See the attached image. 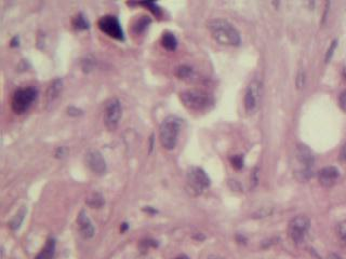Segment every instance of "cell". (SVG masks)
I'll use <instances>...</instances> for the list:
<instances>
[{
	"label": "cell",
	"mask_w": 346,
	"mask_h": 259,
	"mask_svg": "<svg viewBox=\"0 0 346 259\" xmlns=\"http://www.w3.org/2000/svg\"><path fill=\"white\" fill-rule=\"evenodd\" d=\"M150 19L148 16H141V18H138L137 21H135V23L132 25V30L135 34L137 35H141L143 32L147 29L148 25L150 24Z\"/></svg>",
	"instance_id": "15"
},
{
	"label": "cell",
	"mask_w": 346,
	"mask_h": 259,
	"mask_svg": "<svg viewBox=\"0 0 346 259\" xmlns=\"http://www.w3.org/2000/svg\"><path fill=\"white\" fill-rule=\"evenodd\" d=\"M193 75V69L188 66H181V67L177 68V76L182 79L189 78Z\"/></svg>",
	"instance_id": "22"
},
{
	"label": "cell",
	"mask_w": 346,
	"mask_h": 259,
	"mask_svg": "<svg viewBox=\"0 0 346 259\" xmlns=\"http://www.w3.org/2000/svg\"><path fill=\"white\" fill-rule=\"evenodd\" d=\"M98 26L100 30L110 38L122 41L125 39L124 30L121 29V24L115 15H104L98 21Z\"/></svg>",
	"instance_id": "9"
},
{
	"label": "cell",
	"mask_w": 346,
	"mask_h": 259,
	"mask_svg": "<svg viewBox=\"0 0 346 259\" xmlns=\"http://www.w3.org/2000/svg\"><path fill=\"white\" fill-rule=\"evenodd\" d=\"M343 76H344V78L346 79V66L343 68Z\"/></svg>",
	"instance_id": "35"
},
{
	"label": "cell",
	"mask_w": 346,
	"mask_h": 259,
	"mask_svg": "<svg viewBox=\"0 0 346 259\" xmlns=\"http://www.w3.org/2000/svg\"><path fill=\"white\" fill-rule=\"evenodd\" d=\"M339 105L344 113H346V91H343L339 96Z\"/></svg>",
	"instance_id": "27"
},
{
	"label": "cell",
	"mask_w": 346,
	"mask_h": 259,
	"mask_svg": "<svg viewBox=\"0 0 346 259\" xmlns=\"http://www.w3.org/2000/svg\"><path fill=\"white\" fill-rule=\"evenodd\" d=\"M187 186L193 195H200L210 186V178L203 169L193 167L187 172Z\"/></svg>",
	"instance_id": "6"
},
{
	"label": "cell",
	"mask_w": 346,
	"mask_h": 259,
	"mask_svg": "<svg viewBox=\"0 0 346 259\" xmlns=\"http://www.w3.org/2000/svg\"><path fill=\"white\" fill-rule=\"evenodd\" d=\"M243 157L242 155H236L231 158V163L236 170H241L243 167Z\"/></svg>",
	"instance_id": "23"
},
{
	"label": "cell",
	"mask_w": 346,
	"mask_h": 259,
	"mask_svg": "<svg viewBox=\"0 0 346 259\" xmlns=\"http://www.w3.org/2000/svg\"><path fill=\"white\" fill-rule=\"evenodd\" d=\"M174 259H189L187 256H185V255H181V256H177V257H175Z\"/></svg>",
	"instance_id": "34"
},
{
	"label": "cell",
	"mask_w": 346,
	"mask_h": 259,
	"mask_svg": "<svg viewBox=\"0 0 346 259\" xmlns=\"http://www.w3.org/2000/svg\"><path fill=\"white\" fill-rule=\"evenodd\" d=\"M77 223H78V227H79L80 234L83 236V238L85 239L92 238L94 234V228L90 218L88 217L86 212L81 211L79 213L77 218Z\"/></svg>",
	"instance_id": "13"
},
{
	"label": "cell",
	"mask_w": 346,
	"mask_h": 259,
	"mask_svg": "<svg viewBox=\"0 0 346 259\" xmlns=\"http://www.w3.org/2000/svg\"><path fill=\"white\" fill-rule=\"evenodd\" d=\"M338 233L341 240L346 242V220H343L342 223H340L338 226Z\"/></svg>",
	"instance_id": "24"
},
{
	"label": "cell",
	"mask_w": 346,
	"mask_h": 259,
	"mask_svg": "<svg viewBox=\"0 0 346 259\" xmlns=\"http://www.w3.org/2000/svg\"><path fill=\"white\" fill-rule=\"evenodd\" d=\"M63 87V82L61 79H54L50 84L46 92V105H51L59 97Z\"/></svg>",
	"instance_id": "14"
},
{
	"label": "cell",
	"mask_w": 346,
	"mask_h": 259,
	"mask_svg": "<svg viewBox=\"0 0 346 259\" xmlns=\"http://www.w3.org/2000/svg\"><path fill=\"white\" fill-rule=\"evenodd\" d=\"M72 26H74L77 30H86L89 29V22L85 15L79 13L72 20Z\"/></svg>",
	"instance_id": "19"
},
{
	"label": "cell",
	"mask_w": 346,
	"mask_h": 259,
	"mask_svg": "<svg viewBox=\"0 0 346 259\" xmlns=\"http://www.w3.org/2000/svg\"><path fill=\"white\" fill-rule=\"evenodd\" d=\"M212 259H223V258H212Z\"/></svg>",
	"instance_id": "36"
},
{
	"label": "cell",
	"mask_w": 346,
	"mask_h": 259,
	"mask_svg": "<svg viewBox=\"0 0 346 259\" xmlns=\"http://www.w3.org/2000/svg\"><path fill=\"white\" fill-rule=\"evenodd\" d=\"M128 229V224H122L121 225V232H125V231Z\"/></svg>",
	"instance_id": "32"
},
{
	"label": "cell",
	"mask_w": 346,
	"mask_h": 259,
	"mask_svg": "<svg viewBox=\"0 0 346 259\" xmlns=\"http://www.w3.org/2000/svg\"><path fill=\"white\" fill-rule=\"evenodd\" d=\"M262 91L263 86L259 79H253L250 82L244 95V107L247 113L253 114L255 110H258L262 98Z\"/></svg>",
	"instance_id": "8"
},
{
	"label": "cell",
	"mask_w": 346,
	"mask_h": 259,
	"mask_svg": "<svg viewBox=\"0 0 346 259\" xmlns=\"http://www.w3.org/2000/svg\"><path fill=\"white\" fill-rule=\"evenodd\" d=\"M11 46L12 47H18L19 46V38L18 37H14L12 41H11Z\"/></svg>",
	"instance_id": "31"
},
{
	"label": "cell",
	"mask_w": 346,
	"mask_h": 259,
	"mask_svg": "<svg viewBox=\"0 0 346 259\" xmlns=\"http://www.w3.org/2000/svg\"><path fill=\"white\" fill-rule=\"evenodd\" d=\"M25 214H26L25 207H22L20 211L18 212V214L15 215L14 218L11 220V223H10L11 229H12V230H18L21 227V225H22V223H23V220H24Z\"/></svg>",
	"instance_id": "20"
},
{
	"label": "cell",
	"mask_w": 346,
	"mask_h": 259,
	"mask_svg": "<svg viewBox=\"0 0 346 259\" xmlns=\"http://www.w3.org/2000/svg\"><path fill=\"white\" fill-rule=\"evenodd\" d=\"M340 158H341L343 161H346V144L342 148L341 153H340Z\"/></svg>",
	"instance_id": "30"
},
{
	"label": "cell",
	"mask_w": 346,
	"mask_h": 259,
	"mask_svg": "<svg viewBox=\"0 0 346 259\" xmlns=\"http://www.w3.org/2000/svg\"><path fill=\"white\" fill-rule=\"evenodd\" d=\"M86 203L91 208H100L104 205L105 200L101 194H99V192H93L91 196H89L87 198Z\"/></svg>",
	"instance_id": "18"
},
{
	"label": "cell",
	"mask_w": 346,
	"mask_h": 259,
	"mask_svg": "<svg viewBox=\"0 0 346 259\" xmlns=\"http://www.w3.org/2000/svg\"><path fill=\"white\" fill-rule=\"evenodd\" d=\"M86 163L91 172L96 175H104L106 173V162L103 156L98 150H89L86 155Z\"/></svg>",
	"instance_id": "11"
},
{
	"label": "cell",
	"mask_w": 346,
	"mask_h": 259,
	"mask_svg": "<svg viewBox=\"0 0 346 259\" xmlns=\"http://www.w3.org/2000/svg\"><path fill=\"white\" fill-rule=\"evenodd\" d=\"M138 4H141V5H144V7H146L147 9H149L152 12L156 15V16H159L161 14V9L158 7L157 4H156L155 2L153 1H143V2H138Z\"/></svg>",
	"instance_id": "21"
},
{
	"label": "cell",
	"mask_w": 346,
	"mask_h": 259,
	"mask_svg": "<svg viewBox=\"0 0 346 259\" xmlns=\"http://www.w3.org/2000/svg\"><path fill=\"white\" fill-rule=\"evenodd\" d=\"M339 170L336 167H326L319 171L318 173V180L322 187L330 188L337 183L339 178Z\"/></svg>",
	"instance_id": "12"
},
{
	"label": "cell",
	"mask_w": 346,
	"mask_h": 259,
	"mask_svg": "<svg viewBox=\"0 0 346 259\" xmlns=\"http://www.w3.org/2000/svg\"><path fill=\"white\" fill-rule=\"evenodd\" d=\"M315 157L310 148L303 144L297 146L294 150V174L301 181L309 180L312 176Z\"/></svg>",
	"instance_id": "2"
},
{
	"label": "cell",
	"mask_w": 346,
	"mask_h": 259,
	"mask_svg": "<svg viewBox=\"0 0 346 259\" xmlns=\"http://www.w3.org/2000/svg\"><path fill=\"white\" fill-rule=\"evenodd\" d=\"M328 259H341V258H340L338 255H336V254H332V255H330V256H329L328 257Z\"/></svg>",
	"instance_id": "33"
},
{
	"label": "cell",
	"mask_w": 346,
	"mask_h": 259,
	"mask_svg": "<svg viewBox=\"0 0 346 259\" xmlns=\"http://www.w3.org/2000/svg\"><path fill=\"white\" fill-rule=\"evenodd\" d=\"M121 115L122 107L118 98H110L106 102L104 108V123L108 130L113 131L118 126Z\"/></svg>",
	"instance_id": "10"
},
{
	"label": "cell",
	"mask_w": 346,
	"mask_h": 259,
	"mask_svg": "<svg viewBox=\"0 0 346 259\" xmlns=\"http://www.w3.org/2000/svg\"><path fill=\"white\" fill-rule=\"evenodd\" d=\"M208 29L212 37L221 43L226 46H239L241 45V35L238 30L230 22L224 19H214L207 23Z\"/></svg>",
	"instance_id": "1"
},
{
	"label": "cell",
	"mask_w": 346,
	"mask_h": 259,
	"mask_svg": "<svg viewBox=\"0 0 346 259\" xmlns=\"http://www.w3.org/2000/svg\"><path fill=\"white\" fill-rule=\"evenodd\" d=\"M305 84V75L303 71H299L297 76V87L298 89H302Z\"/></svg>",
	"instance_id": "26"
},
{
	"label": "cell",
	"mask_w": 346,
	"mask_h": 259,
	"mask_svg": "<svg viewBox=\"0 0 346 259\" xmlns=\"http://www.w3.org/2000/svg\"><path fill=\"white\" fill-rule=\"evenodd\" d=\"M311 226V222L309 217L304 216V215H299L295 216L291 222L289 223L288 226V232L290 238L292 239L294 243L300 244L304 241L306 234L309 232Z\"/></svg>",
	"instance_id": "7"
},
{
	"label": "cell",
	"mask_w": 346,
	"mask_h": 259,
	"mask_svg": "<svg viewBox=\"0 0 346 259\" xmlns=\"http://www.w3.org/2000/svg\"><path fill=\"white\" fill-rule=\"evenodd\" d=\"M161 45L168 51H174L177 47V40L172 32H165L161 37Z\"/></svg>",
	"instance_id": "17"
},
{
	"label": "cell",
	"mask_w": 346,
	"mask_h": 259,
	"mask_svg": "<svg viewBox=\"0 0 346 259\" xmlns=\"http://www.w3.org/2000/svg\"><path fill=\"white\" fill-rule=\"evenodd\" d=\"M38 91L35 87H22L16 90L12 97V109L15 114H24L36 100Z\"/></svg>",
	"instance_id": "5"
},
{
	"label": "cell",
	"mask_w": 346,
	"mask_h": 259,
	"mask_svg": "<svg viewBox=\"0 0 346 259\" xmlns=\"http://www.w3.org/2000/svg\"><path fill=\"white\" fill-rule=\"evenodd\" d=\"M180 98L184 106L195 112L207 109L213 104V98L202 90L184 91L180 94Z\"/></svg>",
	"instance_id": "4"
},
{
	"label": "cell",
	"mask_w": 346,
	"mask_h": 259,
	"mask_svg": "<svg viewBox=\"0 0 346 259\" xmlns=\"http://www.w3.org/2000/svg\"><path fill=\"white\" fill-rule=\"evenodd\" d=\"M66 153H68V149L64 147H60L58 148V150L57 152H55V156H57L58 158H63L66 156Z\"/></svg>",
	"instance_id": "29"
},
{
	"label": "cell",
	"mask_w": 346,
	"mask_h": 259,
	"mask_svg": "<svg viewBox=\"0 0 346 259\" xmlns=\"http://www.w3.org/2000/svg\"><path fill=\"white\" fill-rule=\"evenodd\" d=\"M68 114L69 115H72V117H78V115H82V110L79 109V108H77V107L70 106V107L68 108Z\"/></svg>",
	"instance_id": "28"
},
{
	"label": "cell",
	"mask_w": 346,
	"mask_h": 259,
	"mask_svg": "<svg viewBox=\"0 0 346 259\" xmlns=\"http://www.w3.org/2000/svg\"><path fill=\"white\" fill-rule=\"evenodd\" d=\"M181 130V120L175 115L167 117L160 125V143L165 149H174L177 143V136Z\"/></svg>",
	"instance_id": "3"
},
{
	"label": "cell",
	"mask_w": 346,
	"mask_h": 259,
	"mask_svg": "<svg viewBox=\"0 0 346 259\" xmlns=\"http://www.w3.org/2000/svg\"><path fill=\"white\" fill-rule=\"evenodd\" d=\"M337 45H338L337 40H334V41L331 42V45H330V47H329L328 52H327V54H326V63H328L329 60L331 59L332 55H333V53H334V50H336V48H337Z\"/></svg>",
	"instance_id": "25"
},
{
	"label": "cell",
	"mask_w": 346,
	"mask_h": 259,
	"mask_svg": "<svg viewBox=\"0 0 346 259\" xmlns=\"http://www.w3.org/2000/svg\"><path fill=\"white\" fill-rule=\"evenodd\" d=\"M55 252V241L53 239H50L47 244L44 245L41 252L37 255L36 259H53Z\"/></svg>",
	"instance_id": "16"
}]
</instances>
